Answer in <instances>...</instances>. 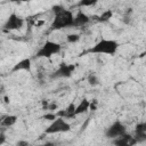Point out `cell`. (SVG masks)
Segmentation results:
<instances>
[{
  "label": "cell",
  "mask_w": 146,
  "mask_h": 146,
  "mask_svg": "<svg viewBox=\"0 0 146 146\" xmlns=\"http://www.w3.org/2000/svg\"><path fill=\"white\" fill-rule=\"evenodd\" d=\"M89 22H90V17H89L86 13H83L82 10H80V11L74 16V19H73V27L84 26V25H87Z\"/></svg>",
  "instance_id": "30bf717a"
},
{
  "label": "cell",
  "mask_w": 146,
  "mask_h": 146,
  "mask_svg": "<svg viewBox=\"0 0 146 146\" xmlns=\"http://www.w3.org/2000/svg\"><path fill=\"white\" fill-rule=\"evenodd\" d=\"M97 3V0H82L79 2V6L82 7H89V6H94Z\"/></svg>",
  "instance_id": "ac0fdd59"
},
{
  "label": "cell",
  "mask_w": 146,
  "mask_h": 146,
  "mask_svg": "<svg viewBox=\"0 0 146 146\" xmlns=\"http://www.w3.org/2000/svg\"><path fill=\"white\" fill-rule=\"evenodd\" d=\"M73 13L68 9H63L62 11L55 14L54 21L50 25V30H63V29H68L73 27Z\"/></svg>",
  "instance_id": "6da1fadb"
},
{
  "label": "cell",
  "mask_w": 146,
  "mask_h": 146,
  "mask_svg": "<svg viewBox=\"0 0 146 146\" xmlns=\"http://www.w3.org/2000/svg\"><path fill=\"white\" fill-rule=\"evenodd\" d=\"M64 8L62 7V6H59V5H56V6H54L52 7V11L55 13V14H57V13H59V11H62Z\"/></svg>",
  "instance_id": "44dd1931"
},
{
  "label": "cell",
  "mask_w": 146,
  "mask_h": 146,
  "mask_svg": "<svg viewBox=\"0 0 146 146\" xmlns=\"http://www.w3.org/2000/svg\"><path fill=\"white\" fill-rule=\"evenodd\" d=\"M5 102H6V103H9V100H8V97H5Z\"/></svg>",
  "instance_id": "484cf974"
},
{
  "label": "cell",
  "mask_w": 146,
  "mask_h": 146,
  "mask_svg": "<svg viewBox=\"0 0 146 146\" xmlns=\"http://www.w3.org/2000/svg\"><path fill=\"white\" fill-rule=\"evenodd\" d=\"M24 25V19L22 17H19L17 14L11 13L7 21L3 24V31H14V30H21Z\"/></svg>",
  "instance_id": "8992f818"
},
{
  "label": "cell",
  "mask_w": 146,
  "mask_h": 146,
  "mask_svg": "<svg viewBox=\"0 0 146 146\" xmlns=\"http://www.w3.org/2000/svg\"><path fill=\"white\" fill-rule=\"evenodd\" d=\"M75 71V65L74 64H66L62 63L59 67L51 74V79H63V78H71L73 72Z\"/></svg>",
  "instance_id": "52a82bcc"
},
{
  "label": "cell",
  "mask_w": 146,
  "mask_h": 146,
  "mask_svg": "<svg viewBox=\"0 0 146 146\" xmlns=\"http://www.w3.org/2000/svg\"><path fill=\"white\" fill-rule=\"evenodd\" d=\"M87 81H88V83H89L91 87H95V86H98V84H99V79H98V76H97L95 73H90V74L87 76Z\"/></svg>",
  "instance_id": "9a60e30c"
},
{
  "label": "cell",
  "mask_w": 146,
  "mask_h": 146,
  "mask_svg": "<svg viewBox=\"0 0 146 146\" xmlns=\"http://www.w3.org/2000/svg\"><path fill=\"white\" fill-rule=\"evenodd\" d=\"M16 122H17V116L16 115H5L3 119H2V122L0 123V125L9 128V127H13Z\"/></svg>",
  "instance_id": "4fadbf2b"
},
{
  "label": "cell",
  "mask_w": 146,
  "mask_h": 146,
  "mask_svg": "<svg viewBox=\"0 0 146 146\" xmlns=\"http://www.w3.org/2000/svg\"><path fill=\"white\" fill-rule=\"evenodd\" d=\"M66 40H67V42H70V43H75V42H78V41L80 40V35L76 34V33H71V34H68V35L66 36Z\"/></svg>",
  "instance_id": "e0dca14e"
},
{
  "label": "cell",
  "mask_w": 146,
  "mask_h": 146,
  "mask_svg": "<svg viewBox=\"0 0 146 146\" xmlns=\"http://www.w3.org/2000/svg\"><path fill=\"white\" fill-rule=\"evenodd\" d=\"M127 131H125V125L121 122V121H119V120H116V121H114L107 129H106V131H105V136L108 138V139H115V138H119V137H121L122 135H124Z\"/></svg>",
  "instance_id": "5b68a950"
},
{
  "label": "cell",
  "mask_w": 146,
  "mask_h": 146,
  "mask_svg": "<svg viewBox=\"0 0 146 146\" xmlns=\"http://www.w3.org/2000/svg\"><path fill=\"white\" fill-rule=\"evenodd\" d=\"M71 130V125L68 122L65 121L63 117H56L44 130L46 135H54V133H60V132H67Z\"/></svg>",
  "instance_id": "277c9868"
},
{
  "label": "cell",
  "mask_w": 146,
  "mask_h": 146,
  "mask_svg": "<svg viewBox=\"0 0 146 146\" xmlns=\"http://www.w3.org/2000/svg\"><path fill=\"white\" fill-rule=\"evenodd\" d=\"M41 146H56V144H55V143H52V141H47V143L42 144Z\"/></svg>",
  "instance_id": "cb8c5ba5"
},
{
  "label": "cell",
  "mask_w": 146,
  "mask_h": 146,
  "mask_svg": "<svg viewBox=\"0 0 146 146\" xmlns=\"http://www.w3.org/2000/svg\"><path fill=\"white\" fill-rule=\"evenodd\" d=\"M133 138L136 139L137 143H143L146 140V123L145 122H140L136 125Z\"/></svg>",
  "instance_id": "9c48e42d"
},
{
  "label": "cell",
  "mask_w": 146,
  "mask_h": 146,
  "mask_svg": "<svg viewBox=\"0 0 146 146\" xmlns=\"http://www.w3.org/2000/svg\"><path fill=\"white\" fill-rule=\"evenodd\" d=\"M62 50V46L55 41H46L43 46L36 51L34 58H50L52 55L58 54Z\"/></svg>",
  "instance_id": "3957f363"
},
{
  "label": "cell",
  "mask_w": 146,
  "mask_h": 146,
  "mask_svg": "<svg viewBox=\"0 0 146 146\" xmlns=\"http://www.w3.org/2000/svg\"><path fill=\"white\" fill-rule=\"evenodd\" d=\"M119 48V43L112 39H100L97 43H95L88 52L91 54H106V55H114Z\"/></svg>",
  "instance_id": "7a4b0ae2"
},
{
  "label": "cell",
  "mask_w": 146,
  "mask_h": 146,
  "mask_svg": "<svg viewBox=\"0 0 146 146\" xmlns=\"http://www.w3.org/2000/svg\"><path fill=\"white\" fill-rule=\"evenodd\" d=\"M31 58H24L22 60H19L18 63H16L13 68H11V72L15 73V72H18V71H27L30 72L31 71Z\"/></svg>",
  "instance_id": "8fae6325"
},
{
  "label": "cell",
  "mask_w": 146,
  "mask_h": 146,
  "mask_svg": "<svg viewBox=\"0 0 146 146\" xmlns=\"http://www.w3.org/2000/svg\"><path fill=\"white\" fill-rule=\"evenodd\" d=\"M3 116H5V115H0V123L2 122V119H3Z\"/></svg>",
  "instance_id": "d4e9b609"
},
{
  "label": "cell",
  "mask_w": 146,
  "mask_h": 146,
  "mask_svg": "<svg viewBox=\"0 0 146 146\" xmlns=\"http://www.w3.org/2000/svg\"><path fill=\"white\" fill-rule=\"evenodd\" d=\"M113 144H114V146H135L137 144V141L133 138V136L125 132L121 137L113 139Z\"/></svg>",
  "instance_id": "ba28073f"
},
{
  "label": "cell",
  "mask_w": 146,
  "mask_h": 146,
  "mask_svg": "<svg viewBox=\"0 0 146 146\" xmlns=\"http://www.w3.org/2000/svg\"><path fill=\"white\" fill-rule=\"evenodd\" d=\"M16 146H30V143L27 140H24V139H21L16 143Z\"/></svg>",
  "instance_id": "ffe728a7"
},
{
  "label": "cell",
  "mask_w": 146,
  "mask_h": 146,
  "mask_svg": "<svg viewBox=\"0 0 146 146\" xmlns=\"http://www.w3.org/2000/svg\"><path fill=\"white\" fill-rule=\"evenodd\" d=\"M47 110L50 111V112H52L54 110H57V104H55V103H50V104H48Z\"/></svg>",
  "instance_id": "7402d4cb"
},
{
  "label": "cell",
  "mask_w": 146,
  "mask_h": 146,
  "mask_svg": "<svg viewBox=\"0 0 146 146\" xmlns=\"http://www.w3.org/2000/svg\"><path fill=\"white\" fill-rule=\"evenodd\" d=\"M89 106H90V100L88 99H82L80 102L79 105L75 106V111H74V116L76 115H80V114H83V113H87L89 111Z\"/></svg>",
  "instance_id": "7c38bea8"
},
{
  "label": "cell",
  "mask_w": 146,
  "mask_h": 146,
  "mask_svg": "<svg viewBox=\"0 0 146 146\" xmlns=\"http://www.w3.org/2000/svg\"><path fill=\"white\" fill-rule=\"evenodd\" d=\"M75 104L71 103L66 108H65V112H66V117H74V111H75Z\"/></svg>",
  "instance_id": "2e32d148"
},
{
  "label": "cell",
  "mask_w": 146,
  "mask_h": 146,
  "mask_svg": "<svg viewBox=\"0 0 146 146\" xmlns=\"http://www.w3.org/2000/svg\"><path fill=\"white\" fill-rule=\"evenodd\" d=\"M57 116H56V114L54 113V112H50V113H46L43 116H42V119H44V120H47V121H54L55 119H56Z\"/></svg>",
  "instance_id": "d6986e66"
},
{
  "label": "cell",
  "mask_w": 146,
  "mask_h": 146,
  "mask_svg": "<svg viewBox=\"0 0 146 146\" xmlns=\"http://www.w3.org/2000/svg\"><path fill=\"white\" fill-rule=\"evenodd\" d=\"M112 16H113V11H112L111 9H108V10H105L104 13L100 14V16L98 17V21L102 22V23H104V22L110 21V18H111Z\"/></svg>",
  "instance_id": "5bb4252c"
},
{
  "label": "cell",
  "mask_w": 146,
  "mask_h": 146,
  "mask_svg": "<svg viewBox=\"0 0 146 146\" xmlns=\"http://www.w3.org/2000/svg\"><path fill=\"white\" fill-rule=\"evenodd\" d=\"M5 141H6V135L3 132H0V146L3 145Z\"/></svg>",
  "instance_id": "603a6c76"
}]
</instances>
